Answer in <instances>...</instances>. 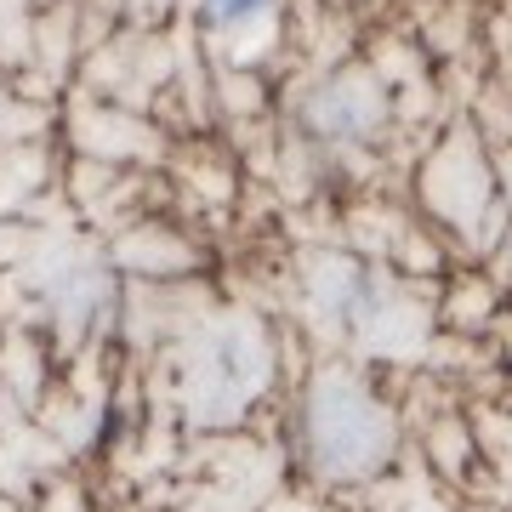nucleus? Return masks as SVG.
Listing matches in <instances>:
<instances>
[{"label": "nucleus", "mask_w": 512, "mask_h": 512, "mask_svg": "<svg viewBox=\"0 0 512 512\" xmlns=\"http://www.w3.org/2000/svg\"><path fill=\"white\" fill-rule=\"evenodd\" d=\"M274 12V0H205V23L234 29V23H256Z\"/></svg>", "instance_id": "7ed1b4c3"}, {"label": "nucleus", "mask_w": 512, "mask_h": 512, "mask_svg": "<svg viewBox=\"0 0 512 512\" xmlns=\"http://www.w3.org/2000/svg\"><path fill=\"white\" fill-rule=\"evenodd\" d=\"M302 126L330 148H353L370 143L382 131V92L370 86L365 74H336L319 92L302 103Z\"/></svg>", "instance_id": "f03ea898"}, {"label": "nucleus", "mask_w": 512, "mask_h": 512, "mask_svg": "<svg viewBox=\"0 0 512 512\" xmlns=\"http://www.w3.org/2000/svg\"><path fill=\"white\" fill-rule=\"evenodd\" d=\"M302 461L330 484H353V478L382 473L393 450H399V421L365 382L353 376H319L302 393Z\"/></svg>", "instance_id": "f257e3e1"}]
</instances>
